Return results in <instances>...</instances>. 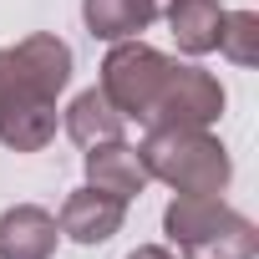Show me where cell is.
<instances>
[{"instance_id": "1", "label": "cell", "mask_w": 259, "mask_h": 259, "mask_svg": "<svg viewBox=\"0 0 259 259\" xmlns=\"http://www.w3.org/2000/svg\"><path fill=\"white\" fill-rule=\"evenodd\" d=\"M71 81V46L36 31L0 51V143L41 153L56 138V97Z\"/></svg>"}, {"instance_id": "2", "label": "cell", "mask_w": 259, "mask_h": 259, "mask_svg": "<svg viewBox=\"0 0 259 259\" xmlns=\"http://www.w3.org/2000/svg\"><path fill=\"white\" fill-rule=\"evenodd\" d=\"M138 153L148 163V178H163L173 193H224L234 178L229 148L208 127H153Z\"/></svg>"}, {"instance_id": "3", "label": "cell", "mask_w": 259, "mask_h": 259, "mask_svg": "<svg viewBox=\"0 0 259 259\" xmlns=\"http://www.w3.org/2000/svg\"><path fill=\"white\" fill-rule=\"evenodd\" d=\"M163 229L193 259H254L259 254V229L244 213H234L219 193H178L163 213Z\"/></svg>"}, {"instance_id": "4", "label": "cell", "mask_w": 259, "mask_h": 259, "mask_svg": "<svg viewBox=\"0 0 259 259\" xmlns=\"http://www.w3.org/2000/svg\"><path fill=\"white\" fill-rule=\"evenodd\" d=\"M168 71H173V61H168L158 46H148V41H117V46L107 51V61H102V87H97V92H102L122 117L148 122V112H153V102H158Z\"/></svg>"}, {"instance_id": "5", "label": "cell", "mask_w": 259, "mask_h": 259, "mask_svg": "<svg viewBox=\"0 0 259 259\" xmlns=\"http://www.w3.org/2000/svg\"><path fill=\"white\" fill-rule=\"evenodd\" d=\"M224 117V87L203 71V66H178L168 71L153 112H148V127H213Z\"/></svg>"}, {"instance_id": "6", "label": "cell", "mask_w": 259, "mask_h": 259, "mask_svg": "<svg viewBox=\"0 0 259 259\" xmlns=\"http://www.w3.org/2000/svg\"><path fill=\"white\" fill-rule=\"evenodd\" d=\"M87 183L127 203V198H138V193L148 188V163H143V153H138L133 143L112 138V143L87 148Z\"/></svg>"}, {"instance_id": "7", "label": "cell", "mask_w": 259, "mask_h": 259, "mask_svg": "<svg viewBox=\"0 0 259 259\" xmlns=\"http://www.w3.org/2000/svg\"><path fill=\"white\" fill-rule=\"evenodd\" d=\"M122 219H127V203L87 183V188H76V193L61 203V224H56V229H61L66 239H76V244H107V239L122 229Z\"/></svg>"}, {"instance_id": "8", "label": "cell", "mask_w": 259, "mask_h": 259, "mask_svg": "<svg viewBox=\"0 0 259 259\" xmlns=\"http://www.w3.org/2000/svg\"><path fill=\"white\" fill-rule=\"evenodd\" d=\"M56 254V219L36 203H16L0 213V259H51Z\"/></svg>"}, {"instance_id": "9", "label": "cell", "mask_w": 259, "mask_h": 259, "mask_svg": "<svg viewBox=\"0 0 259 259\" xmlns=\"http://www.w3.org/2000/svg\"><path fill=\"white\" fill-rule=\"evenodd\" d=\"M81 21L97 41H133L158 21V0H81Z\"/></svg>"}, {"instance_id": "10", "label": "cell", "mask_w": 259, "mask_h": 259, "mask_svg": "<svg viewBox=\"0 0 259 259\" xmlns=\"http://www.w3.org/2000/svg\"><path fill=\"white\" fill-rule=\"evenodd\" d=\"M168 26L178 51L188 56H208L219 46V26H224V6L219 0H173L168 6Z\"/></svg>"}, {"instance_id": "11", "label": "cell", "mask_w": 259, "mask_h": 259, "mask_svg": "<svg viewBox=\"0 0 259 259\" xmlns=\"http://www.w3.org/2000/svg\"><path fill=\"white\" fill-rule=\"evenodd\" d=\"M122 127H127V117H122L97 87L81 92V97L66 107V133H71V143H81V148H97V143L122 138Z\"/></svg>"}, {"instance_id": "12", "label": "cell", "mask_w": 259, "mask_h": 259, "mask_svg": "<svg viewBox=\"0 0 259 259\" xmlns=\"http://www.w3.org/2000/svg\"><path fill=\"white\" fill-rule=\"evenodd\" d=\"M234 66H254L259 61V16L254 11H224V26H219V46Z\"/></svg>"}, {"instance_id": "13", "label": "cell", "mask_w": 259, "mask_h": 259, "mask_svg": "<svg viewBox=\"0 0 259 259\" xmlns=\"http://www.w3.org/2000/svg\"><path fill=\"white\" fill-rule=\"evenodd\" d=\"M127 259H173V254H168V249H158V244H143V249L127 254Z\"/></svg>"}]
</instances>
